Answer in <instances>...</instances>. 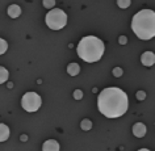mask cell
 <instances>
[{
	"label": "cell",
	"mask_w": 155,
	"mask_h": 151,
	"mask_svg": "<svg viewBox=\"0 0 155 151\" xmlns=\"http://www.w3.org/2000/svg\"><path fill=\"white\" fill-rule=\"evenodd\" d=\"M97 107L100 113L108 118H117L126 113L129 107L127 95L121 88L110 87L100 92L97 97Z\"/></svg>",
	"instance_id": "1"
},
{
	"label": "cell",
	"mask_w": 155,
	"mask_h": 151,
	"mask_svg": "<svg viewBox=\"0 0 155 151\" xmlns=\"http://www.w3.org/2000/svg\"><path fill=\"white\" fill-rule=\"evenodd\" d=\"M141 62L143 66H146V67H150V66H153L155 63V54L151 53V51H146L142 54L141 57Z\"/></svg>",
	"instance_id": "6"
},
{
	"label": "cell",
	"mask_w": 155,
	"mask_h": 151,
	"mask_svg": "<svg viewBox=\"0 0 155 151\" xmlns=\"http://www.w3.org/2000/svg\"><path fill=\"white\" fill-rule=\"evenodd\" d=\"M146 126L143 125L142 122H137V123H134V126H133V134L135 135L137 138H143L146 135Z\"/></svg>",
	"instance_id": "7"
},
{
	"label": "cell",
	"mask_w": 155,
	"mask_h": 151,
	"mask_svg": "<svg viewBox=\"0 0 155 151\" xmlns=\"http://www.w3.org/2000/svg\"><path fill=\"white\" fill-rule=\"evenodd\" d=\"M82 97H83V92L80 90H76L75 92H74V99L75 100H80Z\"/></svg>",
	"instance_id": "17"
},
{
	"label": "cell",
	"mask_w": 155,
	"mask_h": 151,
	"mask_svg": "<svg viewBox=\"0 0 155 151\" xmlns=\"http://www.w3.org/2000/svg\"><path fill=\"white\" fill-rule=\"evenodd\" d=\"M120 44H121V45H125V44H126V37H124V36L120 37Z\"/></svg>",
	"instance_id": "20"
},
{
	"label": "cell",
	"mask_w": 155,
	"mask_h": 151,
	"mask_svg": "<svg viewBox=\"0 0 155 151\" xmlns=\"http://www.w3.org/2000/svg\"><path fill=\"white\" fill-rule=\"evenodd\" d=\"M7 49H8V44H7V41L3 40V38H0V55L4 54L7 51Z\"/></svg>",
	"instance_id": "14"
},
{
	"label": "cell",
	"mask_w": 155,
	"mask_h": 151,
	"mask_svg": "<svg viewBox=\"0 0 155 151\" xmlns=\"http://www.w3.org/2000/svg\"><path fill=\"white\" fill-rule=\"evenodd\" d=\"M46 25L53 30H59L67 24V15L59 8H53L46 15Z\"/></svg>",
	"instance_id": "4"
},
{
	"label": "cell",
	"mask_w": 155,
	"mask_h": 151,
	"mask_svg": "<svg viewBox=\"0 0 155 151\" xmlns=\"http://www.w3.org/2000/svg\"><path fill=\"white\" fill-rule=\"evenodd\" d=\"M8 15H9V17H12V18L18 17V16L21 15V8H20V5H17V4L9 5V7H8Z\"/></svg>",
	"instance_id": "9"
},
{
	"label": "cell",
	"mask_w": 155,
	"mask_h": 151,
	"mask_svg": "<svg viewBox=\"0 0 155 151\" xmlns=\"http://www.w3.org/2000/svg\"><path fill=\"white\" fill-rule=\"evenodd\" d=\"M131 29L139 40H151L155 37V12L142 9L135 13L131 20Z\"/></svg>",
	"instance_id": "2"
},
{
	"label": "cell",
	"mask_w": 155,
	"mask_h": 151,
	"mask_svg": "<svg viewBox=\"0 0 155 151\" xmlns=\"http://www.w3.org/2000/svg\"><path fill=\"white\" fill-rule=\"evenodd\" d=\"M105 51L104 42L95 36H87L80 40L78 45V55L84 62L94 63L101 59L103 54Z\"/></svg>",
	"instance_id": "3"
},
{
	"label": "cell",
	"mask_w": 155,
	"mask_h": 151,
	"mask_svg": "<svg viewBox=\"0 0 155 151\" xmlns=\"http://www.w3.org/2000/svg\"><path fill=\"white\" fill-rule=\"evenodd\" d=\"M42 150L44 151H58L59 150V143H58L55 139H49V141H46L44 143V146H42Z\"/></svg>",
	"instance_id": "8"
},
{
	"label": "cell",
	"mask_w": 155,
	"mask_h": 151,
	"mask_svg": "<svg viewBox=\"0 0 155 151\" xmlns=\"http://www.w3.org/2000/svg\"><path fill=\"white\" fill-rule=\"evenodd\" d=\"M21 105L26 112H37L42 105L41 96L36 92H26L21 99Z\"/></svg>",
	"instance_id": "5"
},
{
	"label": "cell",
	"mask_w": 155,
	"mask_h": 151,
	"mask_svg": "<svg viewBox=\"0 0 155 151\" xmlns=\"http://www.w3.org/2000/svg\"><path fill=\"white\" fill-rule=\"evenodd\" d=\"M145 97H146V94L143 91H139L137 94V99L138 100H145Z\"/></svg>",
	"instance_id": "19"
},
{
	"label": "cell",
	"mask_w": 155,
	"mask_h": 151,
	"mask_svg": "<svg viewBox=\"0 0 155 151\" xmlns=\"http://www.w3.org/2000/svg\"><path fill=\"white\" fill-rule=\"evenodd\" d=\"M9 138V127L5 123H0V142H4Z\"/></svg>",
	"instance_id": "10"
},
{
	"label": "cell",
	"mask_w": 155,
	"mask_h": 151,
	"mask_svg": "<svg viewBox=\"0 0 155 151\" xmlns=\"http://www.w3.org/2000/svg\"><path fill=\"white\" fill-rule=\"evenodd\" d=\"M55 5V0H44V7L48 9H53Z\"/></svg>",
	"instance_id": "16"
},
{
	"label": "cell",
	"mask_w": 155,
	"mask_h": 151,
	"mask_svg": "<svg viewBox=\"0 0 155 151\" xmlns=\"http://www.w3.org/2000/svg\"><path fill=\"white\" fill-rule=\"evenodd\" d=\"M117 5L122 9H126L130 5V0H117Z\"/></svg>",
	"instance_id": "15"
},
{
	"label": "cell",
	"mask_w": 155,
	"mask_h": 151,
	"mask_svg": "<svg viewBox=\"0 0 155 151\" xmlns=\"http://www.w3.org/2000/svg\"><path fill=\"white\" fill-rule=\"evenodd\" d=\"M80 127H82L83 130H90L91 127H92V122H91V120H83L82 123H80Z\"/></svg>",
	"instance_id": "13"
},
{
	"label": "cell",
	"mask_w": 155,
	"mask_h": 151,
	"mask_svg": "<svg viewBox=\"0 0 155 151\" xmlns=\"http://www.w3.org/2000/svg\"><path fill=\"white\" fill-rule=\"evenodd\" d=\"M8 80V70L3 66H0V84Z\"/></svg>",
	"instance_id": "12"
},
{
	"label": "cell",
	"mask_w": 155,
	"mask_h": 151,
	"mask_svg": "<svg viewBox=\"0 0 155 151\" xmlns=\"http://www.w3.org/2000/svg\"><path fill=\"white\" fill-rule=\"evenodd\" d=\"M113 75L117 76V78H118V76H121V75H122V70L120 68V67H116V68L113 70Z\"/></svg>",
	"instance_id": "18"
},
{
	"label": "cell",
	"mask_w": 155,
	"mask_h": 151,
	"mask_svg": "<svg viewBox=\"0 0 155 151\" xmlns=\"http://www.w3.org/2000/svg\"><path fill=\"white\" fill-rule=\"evenodd\" d=\"M67 72H68L71 76H76L80 72V67H79V64L75 63V62L70 63V64L67 66Z\"/></svg>",
	"instance_id": "11"
}]
</instances>
